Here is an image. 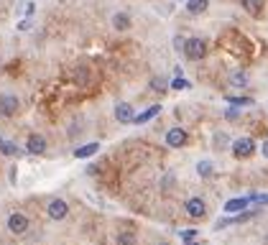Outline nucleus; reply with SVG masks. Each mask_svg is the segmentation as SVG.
<instances>
[{
	"label": "nucleus",
	"instance_id": "obj_1",
	"mask_svg": "<svg viewBox=\"0 0 268 245\" xmlns=\"http://www.w3.org/2000/svg\"><path fill=\"white\" fill-rule=\"evenodd\" d=\"M184 54L189 59H194V61H199V59H205V54H207V43L202 41V39H186V43H184Z\"/></svg>",
	"mask_w": 268,
	"mask_h": 245
},
{
	"label": "nucleus",
	"instance_id": "obj_2",
	"mask_svg": "<svg viewBox=\"0 0 268 245\" xmlns=\"http://www.w3.org/2000/svg\"><path fill=\"white\" fill-rule=\"evenodd\" d=\"M28 217L23 215V212H13L8 217V230L13 232V235H23V232H28Z\"/></svg>",
	"mask_w": 268,
	"mask_h": 245
},
{
	"label": "nucleus",
	"instance_id": "obj_3",
	"mask_svg": "<svg viewBox=\"0 0 268 245\" xmlns=\"http://www.w3.org/2000/svg\"><path fill=\"white\" fill-rule=\"evenodd\" d=\"M253 153H255V143L250 138H238L232 143V156L235 159H250Z\"/></svg>",
	"mask_w": 268,
	"mask_h": 245
},
{
	"label": "nucleus",
	"instance_id": "obj_4",
	"mask_svg": "<svg viewBox=\"0 0 268 245\" xmlns=\"http://www.w3.org/2000/svg\"><path fill=\"white\" fill-rule=\"evenodd\" d=\"M21 107V100L16 95H0V115L3 118H13Z\"/></svg>",
	"mask_w": 268,
	"mask_h": 245
},
{
	"label": "nucleus",
	"instance_id": "obj_5",
	"mask_svg": "<svg viewBox=\"0 0 268 245\" xmlns=\"http://www.w3.org/2000/svg\"><path fill=\"white\" fill-rule=\"evenodd\" d=\"M184 209H186V215H189V217H194V220H202V217L207 215V204H205V199H199V197L186 199Z\"/></svg>",
	"mask_w": 268,
	"mask_h": 245
},
{
	"label": "nucleus",
	"instance_id": "obj_6",
	"mask_svg": "<svg viewBox=\"0 0 268 245\" xmlns=\"http://www.w3.org/2000/svg\"><path fill=\"white\" fill-rule=\"evenodd\" d=\"M46 212H49V217L51 220H64L66 215H69V204L64 202V199H51L49 202V207H46Z\"/></svg>",
	"mask_w": 268,
	"mask_h": 245
},
{
	"label": "nucleus",
	"instance_id": "obj_7",
	"mask_svg": "<svg viewBox=\"0 0 268 245\" xmlns=\"http://www.w3.org/2000/svg\"><path fill=\"white\" fill-rule=\"evenodd\" d=\"M186 130L184 128H171L169 133H166V143H169L171 148H182V146H186Z\"/></svg>",
	"mask_w": 268,
	"mask_h": 245
},
{
	"label": "nucleus",
	"instance_id": "obj_8",
	"mask_svg": "<svg viewBox=\"0 0 268 245\" xmlns=\"http://www.w3.org/2000/svg\"><path fill=\"white\" fill-rule=\"evenodd\" d=\"M26 148H28V153H33V156L46 153V138L33 133V136H28V146H26Z\"/></svg>",
	"mask_w": 268,
	"mask_h": 245
},
{
	"label": "nucleus",
	"instance_id": "obj_9",
	"mask_svg": "<svg viewBox=\"0 0 268 245\" xmlns=\"http://www.w3.org/2000/svg\"><path fill=\"white\" fill-rule=\"evenodd\" d=\"M115 118H118L120 122H133L136 113H133L130 102H118V105H115Z\"/></svg>",
	"mask_w": 268,
	"mask_h": 245
},
{
	"label": "nucleus",
	"instance_id": "obj_10",
	"mask_svg": "<svg viewBox=\"0 0 268 245\" xmlns=\"http://www.w3.org/2000/svg\"><path fill=\"white\" fill-rule=\"evenodd\" d=\"M250 202V197H235V199H230V202H225V212H243L245 207H248Z\"/></svg>",
	"mask_w": 268,
	"mask_h": 245
},
{
	"label": "nucleus",
	"instance_id": "obj_11",
	"mask_svg": "<svg viewBox=\"0 0 268 245\" xmlns=\"http://www.w3.org/2000/svg\"><path fill=\"white\" fill-rule=\"evenodd\" d=\"M97 151H100V143H87V146L74 148V159H89V156H95Z\"/></svg>",
	"mask_w": 268,
	"mask_h": 245
},
{
	"label": "nucleus",
	"instance_id": "obj_12",
	"mask_svg": "<svg viewBox=\"0 0 268 245\" xmlns=\"http://www.w3.org/2000/svg\"><path fill=\"white\" fill-rule=\"evenodd\" d=\"M159 113H161V105H151L148 110H143L141 115H136V118H133V122H138V125H141V122H148V120H153V118L159 115Z\"/></svg>",
	"mask_w": 268,
	"mask_h": 245
},
{
	"label": "nucleus",
	"instance_id": "obj_13",
	"mask_svg": "<svg viewBox=\"0 0 268 245\" xmlns=\"http://www.w3.org/2000/svg\"><path fill=\"white\" fill-rule=\"evenodd\" d=\"M240 3H243V8L248 10L250 16H255V18L263 13V0H240Z\"/></svg>",
	"mask_w": 268,
	"mask_h": 245
},
{
	"label": "nucleus",
	"instance_id": "obj_14",
	"mask_svg": "<svg viewBox=\"0 0 268 245\" xmlns=\"http://www.w3.org/2000/svg\"><path fill=\"white\" fill-rule=\"evenodd\" d=\"M209 5V0H186V10L192 16H199V13H205Z\"/></svg>",
	"mask_w": 268,
	"mask_h": 245
},
{
	"label": "nucleus",
	"instance_id": "obj_15",
	"mask_svg": "<svg viewBox=\"0 0 268 245\" xmlns=\"http://www.w3.org/2000/svg\"><path fill=\"white\" fill-rule=\"evenodd\" d=\"M113 26H115L118 31H128V28H130V16H128V13H115V16H113Z\"/></svg>",
	"mask_w": 268,
	"mask_h": 245
},
{
	"label": "nucleus",
	"instance_id": "obj_16",
	"mask_svg": "<svg viewBox=\"0 0 268 245\" xmlns=\"http://www.w3.org/2000/svg\"><path fill=\"white\" fill-rule=\"evenodd\" d=\"M0 151H3L5 156H21V148L16 146V143L5 141V138H0Z\"/></svg>",
	"mask_w": 268,
	"mask_h": 245
},
{
	"label": "nucleus",
	"instance_id": "obj_17",
	"mask_svg": "<svg viewBox=\"0 0 268 245\" xmlns=\"http://www.w3.org/2000/svg\"><path fill=\"white\" fill-rule=\"evenodd\" d=\"M136 243H138L136 232H128V230L118 232V245H136Z\"/></svg>",
	"mask_w": 268,
	"mask_h": 245
},
{
	"label": "nucleus",
	"instance_id": "obj_18",
	"mask_svg": "<svg viewBox=\"0 0 268 245\" xmlns=\"http://www.w3.org/2000/svg\"><path fill=\"white\" fill-rule=\"evenodd\" d=\"M230 82L235 84V87H245V84H248V74H245V72H235V74L230 77Z\"/></svg>",
	"mask_w": 268,
	"mask_h": 245
},
{
	"label": "nucleus",
	"instance_id": "obj_19",
	"mask_svg": "<svg viewBox=\"0 0 268 245\" xmlns=\"http://www.w3.org/2000/svg\"><path fill=\"white\" fill-rule=\"evenodd\" d=\"M197 174L199 176H212V163L209 161H199L197 163Z\"/></svg>",
	"mask_w": 268,
	"mask_h": 245
},
{
	"label": "nucleus",
	"instance_id": "obj_20",
	"mask_svg": "<svg viewBox=\"0 0 268 245\" xmlns=\"http://www.w3.org/2000/svg\"><path fill=\"white\" fill-rule=\"evenodd\" d=\"M227 102H232V105H243V107H245V105H253V100H250V97H230Z\"/></svg>",
	"mask_w": 268,
	"mask_h": 245
},
{
	"label": "nucleus",
	"instance_id": "obj_21",
	"mask_svg": "<svg viewBox=\"0 0 268 245\" xmlns=\"http://www.w3.org/2000/svg\"><path fill=\"white\" fill-rule=\"evenodd\" d=\"M171 87H174V90H186V87H189V82L184 80V77H176V80L171 82Z\"/></svg>",
	"mask_w": 268,
	"mask_h": 245
},
{
	"label": "nucleus",
	"instance_id": "obj_22",
	"mask_svg": "<svg viewBox=\"0 0 268 245\" xmlns=\"http://www.w3.org/2000/svg\"><path fill=\"white\" fill-rule=\"evenodd\" d=\"M197 238H199L197 230H184V232H182V240H186V243H189V240H197Z\"/></svg>",
	"mask_w": 268,
	"mask_h": 245
},
{
	"label": "nucleus",
	"instance_id": "obj_23",
	"mask_svg": "<svg viewBox=\"0 0 268 245\" xmlns=\"http://www.w3.org/2000/svg\"><path fill=\"white\" fill-rule=\"evenodd\" d=\"M151 90H156V92H161V90H166V84H164V80H151Z\"/></svg>",
	"mask_w": 268,
	"mask_h": 245
},
{
	"label": "nucleus",
	"instance_id": "obj_24",
	"mask_svg": "<svg viewBox=\"0 0 268 245\" xmlns=\"http://www.w3.org/2000/svg\"><path fill=\"white\" fill-rule=\"evenodd\" d=\"M263 156L268 159V141H263Z\"/></svg>",
	"mask_w": 268,
	"mask_h": 245
},
{
	"label": "nucleus",
	"instance_id": "obj_25",
	"mask_svg": "<svg viewBox=\"0 0 268 245\" xmlns=\"http://www.w3.org/2000/svg\"><path fill=\"white\" fill-rule=\"evenodd\" d=\"M159 245H169V243H159Z\"/></svg>",
	"mask_w": 268,
	"mask_h": 245
}]
</instances>
